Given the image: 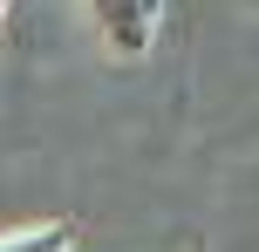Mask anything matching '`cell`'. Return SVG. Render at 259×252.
<instances>
[{
  "label": "cell",
  "mask_w": 259,
  "mask_h": 252,
  "mask_svg": "<svg viewBox=\"0 0 259 252\" xmlns=\"http://www.w3.org/2000/svg\"><path fill=\"white\" fill-rule=\"evenodd\" d=\"M82 14L96 21V34H103L109 55H150L164 0H82Z\"/></svg>",
  "instance_id": "6da1fadb"
},
{
  "label": "cell",
  "mask_w": 259,
  "mask_h": 252,
  "mask_svg": "<svg viewBox=\"0 0 259 252\" xmlns=\"http://www.w3.org/2000/svg\"><path fill=\"white\" fill-rule=\"evenodd\" d=\"M0 252H75V239H68V225H34V232H7Z\"/></svg>",
  "instance_id": "7a4b0ae2"
},
{
  "label": "cell",
  "mask_w": 259,
  "mask_h": 252,
  "mask_svg": "<svg viewBox=\"0 0 259 252\" xmlns=\"http://www.w3.org/2000/svg\"><path fill=\"white\" fill-rule=\"evenodd\" d=\"M0 14H7V0H0Z\"/></svg>",
  "instance_id": "3957f363"
}]
</instances>
